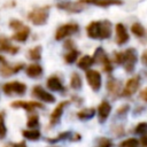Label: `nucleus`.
<instances>
[{
    "mask_svg": "<svg viewBox=\"0 0 147 147\" xmlns=\"http://www.w3.org/2000/svg\"><path fill=\"white\" fill-rule=\"evenodd\" d=\"M49 6H42L36 9H32L28 14V20L34 24V25H44L46 24L48 20V14H49Z\"/></svg>",
    "mask_w": 147,
    "mask_h": 147,
    "instance_id": "1",
    "label": "nucleus"
},
{
    "mask_svg": "<svg viewBox=\"0 0 147 147\" xmlns=\"http://www.w3.org/2000/svg\"><path fill=\"white\" fill-rule=\"evenodd\" d=\"M5 94L7 95H13V94H17V95H23L26 92V85L24 83L21 82H9L6 83L2 87Z\"/></svg>",
    "mask_w": 147,
    "mask_h": 147,
    "instance_id": "2",
    "label": "nucleus"
},
{
    "mask_svg": "<svg viewBox=\"0 0 147 147\" xmlns=\"http://www.w3.org/2000/svg\"><path fill=\"white\" fill-rule=\"evenodd\" d=\"M78 29H79L78 28V24H76V23H67V24H63V25H61L56 30L54 38L56 40H62V39L69 37V36H71L74 33H76L78 31Z\"/></svg>",
    "mask_w": 147,
    "mask_h": 147,
    "instance_id": "3",
    "label": "nucleus"
},
{
    "mask_svg": "<svg viewBox=\"0 0 147 147\" xmlns=\"http://www.w3.org/2000/svg\"><path fill=\"white\" fill-rule=\"evenodd\" d=\"M86 80L93 91H99L101 87V75L96 70H86Z\"/></svg>",
    "mask_w": 147,
    "mask_h": 147,
    "instance_id": "4",
    "label": "nucleus"
},
{
    "mask_svg": "<svg viewBox=\"0 0 147 147\" xmlns=\"http://www.w3.org/2000/svg\"><path fill=\"white\" fill-rule=\"evenodd\" d=\"M124 54H125V60L123 63L124 69L127 72H132L137 63V52L134 48H127L126 51H124Z\"/></svg>",
    "mask_w": 147,
    "mask_h": 147,
    "instance_id": "5",
    "label": "nucleus"
},
{
    "mask_svg": "<svg viewBox=\"0 0 147 147\" xmlns=\"http://www.w3.org/2000/svg\"><path fill=\"white\" fill-rule=\"evenodd\" d=\"M23 68H24V64H23V63H17V64L10 65V64L3 62V63L0 64V76H1V77H9V76H11V75L17 74V72L21 71Z\"/></svg>",
    "mask_w": 147,
    "mask_h": 147,
    "instance_id": "6",
    "label": "nucleus"
},
{
    "mask_svg": "<svg viewBox=\"0 0 147 147\" xmlns=\"http://www.w3.org/2000/svg\"><path fill=\"white\" fill-rule=\"evenodd\" d=\"M56 7L61 10H65L69 13H79L84 9L83 3L78 0V1H63V2H59L56 5Z\"/></svg>",
    "mask_w": 147,
    "mask_h": 147,
    "instance_id": "7",
    "label": "nucleus"
},
{
    "mask_svg": "<svg viewBox=\"0 0 147 147\" xmlns=\"http://www.w3.org/2000/svg\"><path fill=\"white\" fill-rule=\"evenodd\" d=\"M139 85H140V78L139 76H134L132 78H130L125 86H124V90L122 92V95L123 96H131L132 94H134L137 92V90L139 88Z\"/></svg>",
    "mask_w": 147,
    "mask_h": 147,
    "instance_id": "8",
    "label": "nucleus"
},
{
    "mask_svg": "<svg viewBox=\"0 0 147 147\" xmlns=\"http://www.w3.org/2000/svg\"><path fill=\"white\" fill-rule=\"evenodd\" d=\"M32 95L36 96L37 99H39L41 101H45V102H48V103H52V102L55 101V96L53 94H51L49 92H46V90H44L39 85L33 86V88H32Z\"/></svg>",
    "mask_w": 147,
    "mask_h": 147,
    "instance_id": "9",
    "label": "nucleus"
},
{
    "mask_svg": "<svg viewBox=\"0 0 147 147\" xmlns=\"http://www.w3.org/2000/svg\"><path fill=\"white\" fill-rule=\"evenodd\" d=\"M115 31H116V42L118 45H124L125 42H127V40H129V33H127L125 26L122 23H117L116 24Z\"/></svg>",
    "mask_w": 147,
    "mask_h": 147,
    "instance_id": "10",
    "label": "nucleus"
},
{
    "mask_svg": "<svg viewBox=\"0 0 147 147\" xmlns=\"http://www.w3.org/2000/svg\"><path fill=\"white\" fill-rule=\"evenodd\" d=\"M20 48L17 46H14L10 44L9 39L6 36H0V52H6L9 54H16L18 53Z\"/></svg>",
    "mask_w": 147,
    "mask_h": 147,
    "instance_id": "11",
    "label": "nucleus"
},
{
    "mask_svg": "<svg viewBox=\"0 0 147 147\" xmlns=\"http://www.w3.org/2000/svg\"><path fill=\"white\" fill-rule=\"evenodd\" d=\"M11 107L14 108H24L28 111H31L33 108H44L42 103L37 101H14L11 103Z\"/></svg>",
    "mask_w": 147,
    "mask_h": 147,
    "instance_id": "12",
    "label": "nucleus"
},
{
    "mask_svg": "<svg viewBox=\"0 0 147 147\" xmlns=\"http://www.w3.org/2000/svg\"><path fill=\"white\" fill-rule=\"evenodd\" d=\"M100 25H101V21L91 22L86 26V33H87V36L90 38H92V39H99V37H100Z\"/></svg>",
    "mask_w": 147,
    "mask_h": 147,
    "instance_id": "13",
    "label": "nucleus"
},
{
    "mask_svg": "<svg viewBox=\"0 0 147 147\" xmlns=\"http://www.w3.org/2000/svg\"><path fill=\"white\" fill-rule=\"evenodd\" d=\"M110 110H111L110 103L107 102V101H102V102L99 105V107H98L99 121H100V122H105V121L108 118V116H109V114H110Z\"/></svg>",
    "mask_w": 147,
    "mask_h": 147,
    "instance_id": "14",
    "label": "nucleus"
},
{
    "mask_svg": "<svg viewBox=\"0 0 147 147\" xmlns=\"http://www.w3.org/2000/svg\"><path fill=\"white\" fill-rule=\"evenodd\" d=\"M82 3H92L99 7H109L113 5H122L121 0H79Z\"/></svg>",
    "mask_w": 147,
    "mask_h": 147,
    "instance_id": "15",
    "label": "nucleus"
},
{
    "mask_svg": "<svg viewBox=\"0 0 147 147\" xmlns=\"http://www.w3.org/2000/svg\"><path fill=\"white\" fill-rule=\"evenodd\" d=\"M47 87H48L51 91H63V90H64L61 79H60L57 76H55V75L51 76V77L47 79Z\"/></svg>",
    "mask_w": 147,
    "mask_h": 147,
    "instance_id": "16",
    "label": "nucleus"
},
{
    "mask_svg": "<svg viewBox=\"0 0 147 147\" xmlns=\"http://www.w3.org/2000/svg\"><path fill=\"white\" fill-rule=\"evenodd\" d=\"M25 72H26V76H29L30 78H39L42 75V68L37 63H32L28 65Z\"/></svg>",
    "mask_w": 147,
    "mask_h": 147,
    "instance_id": "17",
    "label": "nucleus"
},
{
    "mask_svg": "<svg viewBox=\"0 0 147 147\" xmlns=\"http://www.w3.org/2000/svg\"><path fill=\"white\" fill-rule=\"evenodd\" d=\"M29 34H30V29H29L28 26H25V25H24L21 30L16 31V32L11 36V39H13V40H15V41L24 42V41H26V39H28Z\"/></svg>",
    "mask_w": 147,
    "mask_h": 147,
    "instance_id": "18",
    "label": "nucleus"
},
{
    "mask_svg": "<svg viewBox=\"0 0 147 147\" xmlns=\"http://www.w3.org/2000/svg\"><path fill=\"white\" fill-rule=\"evenodd\" d=\"M111 36V23L107 20L101 21L100 25V37L99 39H107Z\"/></svg>",
    "mask_w": 147,
    "mask_h": 147,
    "instance_id": "19",
    "label": "nucleus"
},
{
    "mask_svg": "<svg viewBox=\"0 0 147 147\" xmlns=\"http://www.w3.org/2000/svg\"><path fill=\"white\" fill-rule=\"evenodd\" d=\"M68 103H69V101H62V102H60V103L57 105V107L53 110V113H52V115H51V123H52V124L56 123V122L60 119V117H61V115H62V113H63V109H64V107H65Z\"/></svg>",
    "mask_w": 147,
    "mask_h": 147,
    "instance_id": "20",
    "label": "nucleus"
},
{
    "mask_svg": "<svg viewBox=\"0 0 147 147\" xmlns=\"http://www.w3.org/2000/svg\"><path fill=\"white\" fill-rule=\"evenodd\" d=\"M92 64H94V60H93V57L90 56V55H84L83 57L79 59V61H78V63H77L78 68H79V69H83V70H88V68H90Z\"/></svg>",
    "mask_w": 147,
    "mask_h": 147,
    "instance_id": "21",
    "label": "nucleus"
},
{
    "mask_svg": "<svg viewBox=\"0 0 147 147\" xmlns=\"http://www.w3.org/2000/svg\"><path fill=\"white\" fill-rule=\"evenodd\" d=\"M92 57L94 60V63H100V64H102L108 59V56H107V54H106V52L103 51L102 47H98Z\"/></svg>",
    "mask_w": 147,
    "mask_h": 147,
    "instance_id": "22",
    "label": "nucleus"
},
{
    "mask_svg": "<svg viewBox=\"0 0 147 147\" xmlns=\"http://www.w3.org/2000/svg\"><path fill=\"white\" fill-rule=\"evenodd\" d=\"M119 87H121V84L115 78H110L107 83V90L111 94H117L119 92Z\"/></svg>",
    "mask_w": 147,
    "mask_h": 147,
    "instance_id": "23",
    "label": "nucleus"
},
{
    "mask_svg": "<svg viewBox=\"0 0 147 147\" xmlns=\"http://www.w3.org/2000/svg\"><path fill=\"white\" fill-rule=\"evenodd\" d=\"M28 57L32 61H39L41 57V47L40 46H36L33 48H31L28 52Z\"/></svg>",
    "mask_w": 147,
    "mask_h": 147,
    "instance_id": "24",
    "label": "nucleus"
},
{
    "mask_svg": "<svg viewBox=\"0 0 147 147\" xmlns=\"http://www.w3.org/2000/svg\"><path fill=\"white\" fill-rule=\"evenodd\" d=\"M70 86L74 90H80L82 87V78L77 72H72L70 78Z\"/></svg>",
    "mask_w": 147,
    "mask_h": 147,
    "instance_id": "25",
    "label": "nucleus"
},
{
    "mask_svg": "<svg viewBox=\"0 0 147 147\" xmlns=\"http://www.w3.org/2000/svg\"><path fill=\"white\" fill-rule=\"evenodd\" d=\"M77 115L80 119H90L95 115V109L94 108H85V109L80 110Z\"/></svg>",
    "mask_w": 147,
    "mask_h": 147,
    "instance_id": "26",
    "label": "nucleus"
},
{
    "mask_svg": "<svg viewBox=\"0 0 147 147\" xmlns=\"http://www.w3.org/2000/svg\"><path fill=\"white\" fill-rule=\"evenodd\" d=\"M78 55H79V52H78L77 49L69 51V52L64 55V61H65L68 64H71V63H74V62L78 59Z\"/></svg>",
    "mask_w": 147,
    "mask_h": 147,
    "instance_id": "27",
    "label": "nucleus"
},
{
    "mask_svg": "<svg viewBox=\"0 0 147 147\" xmlns=\"http://www.w3.org/2000/svg\"><path fill=\"white\" fill-rule=\"evenodd\" d=\"M22 133H23V137L29 140H37L40 137V132L38 130H24Z\"/></svg>",
    "mask_w": 147,
    "mask_h": 147,
    "instance_id": "28",
    "label": "nucleus"
},
{
    "mask_svg": "<svg viewBox=\"0 0 147 147\" xmlns=\"http://www.w3.org/2000/svg\"><path fill=\"white\" fill-rule=\"evenodd\" d=\"M131 31L137 37H142L145 34V29L140 23H133L132 26H131Z\"/></svg>",
    "mask_w": 147,
    "mask_h": 147,
    "instance_id": "29",
    "label": "nucleus"
},
{
    "mask_svg": "<svg viewBox=\"0 0 147 147\" xmlns=\"http://www.w3.org/2000/svg\"><path fill=\"white\" fill-rule=\"evenodd\" d=\"M139 141L136 138H129L121 144V147H137Z\"/></svg>",
    "mask_w": 147,
    "mask_h": 147,
    "instance_id": "30",
    "label": "nucleus"
},
{
    "mask_svg": "<svg viewBox=\"0 0 147 147\" xmlns=\"http://www.w3.org/2000/svg\"><path fill=\"white\" fill-rule=\"evenodd\" d=\"M136 133L137 134H142V136H146L147 133V122H142V123H139L136 127Z\"/></svg>",
    "mask_w": 147,
    "mask_h": 147,
    "instance_id": "31",
    "label": "nucleus"
},
{
    "mask_svg": "<svg viewBox=\"0 0 147 147\" xmlns=\"http://www.w3.org/2000/svg\"><path fill=\"white\" fill-rule=\"evenodd\" d=\"M9 26H10L11 29L18 31V30H21V29L24 26V24H23L22 21H18V20H11V21L9 22Z\"/></svg>",
    "mask_w": 147,
    "mask_h": 147,
    "instance_id": "32",
    "label": "nucleus"
},
{
    "mask_svg": "<svg viewBox=\"0 0 147 147\" xmlns=\"http://www.w3.org/2000/svg\"><path fill=\"white\" fill-rule=\"evenodd\" d=\"M7 134V129H6V125H5V122H3V115L0 114V139H3Z\"/></svg>",
    "mask_w": 147,
    "mask_h": 147,
    "instance_id": "33",
    "label": "nucleus"
},
{
    "mask_svg": "<svg viewBox=\"0 0 147 147\" xmlns=\"http://www.w3.org/2000/svg\"><path fill=\"white\" fill-rule=\"evenodd\" d=\"M114 60L117 64H123L124 63V60H125V54L124 52H116L115 55H114Z\"/></svg>",
    "mask_w": 147,
    "mask_h": 147,
    "instance_id": "34",
    "label": "nucleus"
},
{
    "mask_svg": "<svg viewBox=\"0 0 147 147\" xmlns=\"http://www.w3.org/2000/svg\"><path fill=\"white\" fill-rule=\"evenodd\" d=\"M26 125L29 126V127H36L37 125H38V116H31L29 119H28V123H26Z\"/></svg>",
    "mask_w": 147,
    "mask_h": 147,
    "instance_id": "35",
    "label": "nucleus"
},
{
    "mask_svg": "<svg viewBox=\"0 0 147 147\" xmlns=\"http://www.w3.org/2000/svg\"><path fill=\"white\" fill-rule=\"evenodd\" d=\"M100 146L101 147H110L111 146V141L109 139H106V138H102L100 140Z\"/></svg>",
    "mask_w": 147,
    "mask_h": 147,
    "instance_id": "36",
    "label": "nucleus"
},
{
    "mask_svg": "<svg viewBox=\"0 0 147 147\" xmlns=\"http://www.w3.org/2000/svg\"><path fill=\"white\" fill-rule=\"evenodd\" d=\"M64 47H65L67 49L72 51V49H75V42H74L72 40H67V41L64 42Z\"/></svg>",
    "mask_w": 147,
    "mask_h": 147,
    "instance_id": "37",
    "label": "nucleus"
},
{
    "mask_svg": "<svg viewBox=\"0 0 147 147\" xmlns=\"http://www.w3.org/2000/svg\"><path fill=\"white\" fill-rule=\"evenodd\" d=\"M140 98H141L144 101H146V102H147V87H146V88H144V90L140 92Z\"/></svg>",
    "mask_w": 147,
    "mask_h": 147,
    "instance_id": "38",
    "label": "nucleus"
},
{
    "mask_svg": "<svg viewBox=\"0 0 147 147\" xmlns=\"http://www.w3.org/2000/svg\"><path fill=\"white\" fill-rule=\"evenodd\" d=\"M141 61H142V63H144L145 65H147V51L142 54V56H141Z\"/></svg>",
    "mask_w": 147,
    "mask_h": 147,
    "instance_id": "39",
    "label": "nucleus"
},
{
    "mask_svg": "<svg viewBox=\"0 0 147 147\" xmlns=\"http://www.w3.org/2000/svg\"><path fill=\"white\" fill-rule=\"evenodd\" d=\"M140 142H141L144 146H146V147H147V136H142V138H141Z\"/></svg>",
    "mask_w": 147,
    "mask_h": 147,
    "instance_id": "40",
    "label": "nucleus"
},
{
    "mask_svg": "<svg viewBox=\"0 0 147 147\" xmlns=\"http://www.w3.org/2000/svg\"><path fill=\"white\" fill-rule=\"evenodd\" d=\"M14 147H26V145H25V142L21 141V142H18V144H15Z\"/></svg>",
    "mask_w": 147,
    "mask_h": 147,
    "instance_id": "41",
    "label": "nucleus"
},
{
    "mask_svg": "<svg viewBox=\"0 0 147 147\" xmlns=\"http://www.w3.org/2000/svg\"><path fill=\"white\" fill-rule=\"evenodd\" d=\"M3 62H5V59H3V57L0 55V63H3Z\"/></svg>",
    "mask_w": 147,
    "mask_h": 147,
    "instance_id": "42",
    "label": "nucleus"
}]
</instances>
